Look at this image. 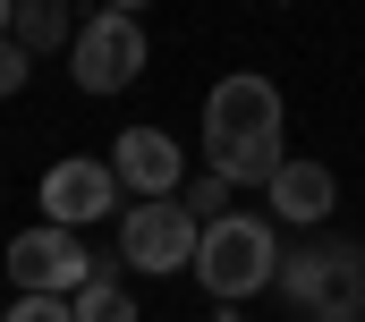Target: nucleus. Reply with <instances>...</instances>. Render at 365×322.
<instances>
[{
	"label": "nucleus",
	"mask_w": 365,
	"mask_h": 322,
	"mask_svg": "<svg viewBox=\"0 0 365 322\" xmlns=\"http://www.w3.org/2000/svg\"><path fill=\"white\" fill-rule=\"evenodd\" d=\"M93 263H102V254H93L77 229H60V221L9 238V280H17V297H77L93 280Z\"/></svg>",
	"instance_id": "5"
},
{
	"label": "nucleus",
	"mask_w": 365,
	"mask_h": 322,
	"mask_svg": "<svg viewBox=\"0 0 365 322\" xmlns=\"http://www.w3.org/2000/svg\"><path fill=\"white\" fill-rule=\"evenodd\" d=\"M110 170H119V187H128L136 204L179 195V187H187V153H179V136H170V128H119Z\"/></svg>",
	"instance_id": "8"
},
{
	"label": "nucleus",
	"mask_w": 365,
	"mask_h": 322,
	"mask_svg": "<svg viewBox=\"0 0 365 322\" xmlns=\"http://www.w3.org/2000/svg\"><path fill=\"white\" fill-rule=\"evenodd\" d=\"M221 322H238V314H230V306H221Z\"/></svg>",
	"instance_id": "17"
},
{
	"label": "nucleus",
	"mask_w": 365,
	"mask_h": 322,
	"mask_svg": "<svg viewBox=\"0 0 365 322\" xmlns=\"http://www.w3.org/2000/svg\"><path fill=\"white\" fill-rule=\"evenodd\" d=\"M195 280H204L221 306H238V297L272 289V280H280V238H272V221H255V212L204 221V246H195Z\"/></svg>",
	"instance_id": "3"
},
{
	"label": "nucleus",
	"mask_w": 365,
	"mask_h": 322,
	"mask_svg": "<svg viewBox=\"0 0 365 322\" xmlns=\"http://www.w3.org/2000/svg\"><path fill=\"white\" fill-rule=\"evenodd\" d=\"M26 51H68L77 43V17H68V0H17V26H9Z\"/></svg>",
	"instance_id": "10"
},
{
	"label": "nucleus",
	"mask_w": 365,
	"mask_h": 322,
	"mask_svg": "<svg viewBox=\"0 0 365 322\" xmlns=\"http://www.w3.org/2000/svg\"><path fill=\"white\" fill-rule=\"evenodd\" d=\"M34 195H43V221H60V229H93V221H110V212H119V195H128V187H119V170H110V161H86V153H77V161H51Z\"/></svg>",
	"instance_id": "7"
},
{
	"label": "nucleus",
	"mask_w": 365,
	"mask_h": 322,
	"mask_svg": "<svg viewBox=\"0 0 365 322\" xmlns=\"http://www.w3.org/2000/svg\"><path fill=\"white\" fill-rule=\"evenodd\" d=\"M9 26H17V0H0V34H9Z\"/></svg>",
	"instance_id": "16"
},
{
	"label": "nucleus",
	"mask_w": 365,
	"mask_h": 322,
	"mask_svg": "<svg viewBox=\"0 0 365 322\" xmlns=\"http://www.w3.org/2000/svg\"><path fill=\"white\" fill-rule=\"evenodd\" d=\"M68 77H77V93H128L145 77V26L119 9H93L68 43Z\"/></svg>",
	"instance_id": "6"
},
{
	"label": "nucleus",
	"mask_w": 365,
	"mask_h": 322,
	"mask_svg": "<svg viewBox=\"0 0 365 322\" xmlns=\"http://www.w3.org/2000/svg\"><path fill=\"white\" fill-rule=\"evenodd\" d=\"M187 212H195V221H230V178H221V170L187 178Z\"/></svg>",
	"instance_id": "12"
},
{
	"label": "nucleus",
	"mask_w": 365,
	"mask_h": 322,
	"mask_svg": "<svg viewBox=\"0 0 365 322\" xmlns=\"http://www.w3.org/2000/svg\"><path fill=\"white\" fill-rule=\"evenodd\" d=\"M204 161L230 178V187H272V170L289 161L280 145V85L238 68L204 93Z\"/></svg>",
	"instance_id": "1"
},
{
	"label": "nucleus",
	"mask_w": 365,
	"mask_h": 322,
	"mask_svg": "<svg viewBox=\"0 0 365 322\" xmlns=\"http://www.w3.org/2000/svg\"><path fill=\"white\" fill-rule=\"evenodd\" d=\"M26 77H34V51L17 34H0V93H26Z\"/></svg>",
	"instance_id": "13"
},
{
	"label": "nucleus",
	"mask_w": 365,
	"mask_h": 322,
	"mask_svg": "<svg viewBox=\"0 0 365 322\" xmlns=\"http://www.w3.org/2000/svg\"><path fill=\"white\" fill-rule=\"evenodd\" d=\"M68 306H77V322H145V314H136V297H128L119 280H86Z\"/></svg>",
	"instance_id": "11"
},
{
	"label": "nucleus",
	"mask_w": 365,
	"mask_h": 322,
	"mask_svg": "<svg viewBox=\"0 0 365 322\" xmlns=\"http://www.w3.org/2000/svg\"><path fill=\"white\" fill-rule=\"evenodd\" d=\"M280 297L297 322H365V238H306L280 254Z\"/></svg>",
	"instance_id": "2"
},
{
	"label": "nucleus",
	"mask_w": 365,
	"mask_h": 322,
	"mask_svg": "<svg viewBox=\"0 0 365 322\" xmlns=\"http://www.w3.org/2000/svg\"><path fill=\"white\" fill-rule=\"evenodd\" d=\"M102 9H119V17H145V9H153V0H102Z\"/></svg>",
	"instance_id": "15"
},
{
	"label": "nucleus",
	"mask_w": 365,
	"mask_h": 322,
	"mask_svg": "<svg viewBox=\"0 0 365 322\" xmlns=\"http://www.w3.org/2000/svg\"><path fill=\"white\" fill-rule=\"evenodd\" d=\"M195 246H204V221L187 212V195H153V204H128V212H119V254H128V271H145V280L195 271Z\"/></svg>",
	"instance_id": "4"
},
{
	"label": "nucleus",
	"mask_w": 365,
	"mask_h": 322,
	"mask_svg": "<svg viewBox=\"0 0 365 322\" xmlns=\"http://www.w3.org/2000/svg\"><path fill=\"white\" fill-rule=\"evenodd\" d=\"M0 322H77V306H68V297H17Z\"/></svg>",
	"instance_id": "14"
},
{
	"label": "nucleus",
	"mask_w": 365,
	"mask_h": 322,
	"mask_svg": "<svg viewBox=\"0 0 365 322\" xmlns=\"http://www.w3.org/2000/svg\"><path fill=\"white\" fill-rule=\"evenodd\" d=\"M264 195H272V221H289V229H323L331 204H340V178H331L323 161H280Z\"/></svg>",
	"instance_id": "9"
}]
</instances>
